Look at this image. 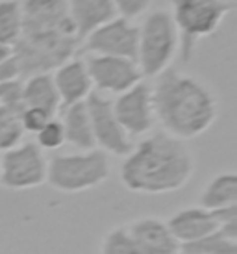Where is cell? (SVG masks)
Listing matches in <instances>:
<instances>
[{
    "mask_svg": "<svg viewBox=\"0 0 237 254\" xmlns=\"http://www.w3.org/2000/svg\"><path fill=\"white\" fill-rule=\"evenodd\" d=\"M196 169V158L187 141L160 132H150L133 143L122 158L118 178L128 191L141 195H167L183 190Z\"/></svg>",
    "mask_w": 237,
    "mask_h": 254,
    "instance_id": "cell-1",
    "label": "cell"
},
{
    "mask_svg": "<svg viewBox=\"0 0 237 254\" xmlns=\"http://www.w3.org/2000/svg\"><path fill=\"white\" fill-rule=\"evenodd\" d=\"M156 123L165 134L191 141L215 125L219 99L202 78L169 67L150 84Z\"/></svg>",
    "mask_w": 237,
    "mask_h": 254,
    "instance_id": "cell-2",
    "label": "cell"
},
{
    "mask_svg": "<svg viewBox=\"0 0 237 254\" xmlns=\"http://www.w3.org/2000/svg\"><path fill=\"white\" fill-rule=\"evenodd\" d=\"M171 15L180 36L178 56L183 64L193 60L196 45L211 37L234 11V0H169Z\"/></svg>",
    "mask_w": 237,
    "mask_h": 254,
    "instance_id": "cell-3",
    "label": "cell"
},
{
    "mask_svg": "<svg viewBox=\"0 0 237 254\" xmlns=\"http://www.w3.org/2000/svg\"><path fill=\"white\" fill-rule=\"evenodd\" d=\"M137 56L135 64L143 78L154 80L173 67L180 52V36L169 9H152L137 24Z\"/></svg>",
    "mask_w": 237,
    "mask_h": 254,
    "instance_id": "cell-4",
    "label": "cell"
},
{
    "mask_svg": "<svg viewBox=\"0 0 237 254\" xmlns=\"http://www.w3.org/2000/svg\"><path fill=\"white\" fill-rule=\"evenodd\" d=\"M110 175V156L98 148L54 154L47 163V184L59 193H84L95 190L102 186Z\"/></svg>",
    "mask_w": 237,
    "mask_h": 254,
    "instance_id": "cell-5",
    "label": "cell"
},
{
    "mask_svg": "<svg viewBox=\"0 0 237 254\" xmlns=\"http://www.w3.org/2000/svg\"><path fill=\"white\" fill-rule=\"evenodd\" d=\"M80 47L74 36L59 32H39L22 34L13 47V60L19 67V76L52 72L67 60L74 58Z\"/></svg>",
    "mask_w": 237,
    "mask_h": 254,
    "instance_id": "cell-6",
    "label": "cell"
},
{
    "mask_svg": "<svg viewBox=\"0 0 237 254\" xmlns=\"http://www.w3.org/2000/svg\"><path fill=\"white\" fill-rule=\"evenodd\" d=\"M49 158L34 141H21L0 152V188L11 191L35 190L47 184Z\"/></svg>",
    "mask_w": 237,
    "mask_h": 254,
    "instance_id": "cell-7",
    "label": "cell"
},
{
    "mask_svg": "<svg viewBox=\"0 0 237 254\" xmlns=\"http://www.w3.org/2000/svg\"><path fill=\"white\" fill-rule=\"evenodd\" d=\"M85 106H87V113H89L95 147L106 152L108 156L126 158L132 152L133 139L118 125L112 106V99L93 91L85 99Z\"/></svg>",
    "mask_w": 237,
    "mask_h": 254,
    "instance_id": "cell-8",
    "label": "cell"
},
{
    "mask_svg": "<svg viewBox=\"0 0 237 254\" xmlns=\"http://www.w3.org/2000/svg\"><path fill=\"white\" fill-rule=\"evenodd\" d=\"M137 24L133 21L115 17L100 28L91 32L84 41L80 43V52L95 54V56H115L133 60L137 56Z\"/></svg>",
    "mask_w": 237,
    "mask_h": 254,
    "instance_id": "cell-9",
    "label": "cell"
},
{
    "mask_svg": "<svg viewBox=\"0 0 237 254\" xmlns=\"http://www.w3.org/2000/svg\"><path fill=\"white\" fill-rule=\"evenodd\" d=\"M84 62L89 72L93 91L100 93L104 97H110V95L117 97L135 84H139L141 80H145L133 60L87 54L84 56Z\"/></svg>",
    "mask_w": 237,
    "mask_h": 254,
    "instance_id": "cell-10",
    "label": "cell"
},
{
    "mask_svg": "<svg viewBox=\"0 0 237 254\" xmlns=\"http://www.w3.org/2000/svg\"><path fill=\"white\" fill-rule=\"evenodd\" d=\"M112 106L118 125L132 139L145 137L152 132L156 117L152 106V89L147 80H141L128 91L113 97Z\"/></svg>",
    "mask_w": 237,
    "mask_h": 254,
    "instance_id": "cell-11",
    "label": "cell"
},
{
    "mask_svg": "<svg viewBox=\"0 0 237 254\" xmlns=\"http://www.w3.org/2000/svg\"><path fill=\"white\" fill-rule=\"evenodd\" d=\"M21 11L22 34L59 32L76 37L67 11V0H21Z\"/></svg>",
    "mask_w": 237,
    "mask_h": 254,
    "instance_id": "cell-12",
    "label": "cell"
},
{
    "mask_svg": "<svg viewBox=\"0 0 237 254\" xmlns=\"http://www.w3.org/2000/svg\"><path fill=\"white\" fill-rule=\"evenodd\" d=\"M50 74L56 85L61 108L85 102V99L93 93V85H91V78L84 58H70Z\"/></svg>",
    "mask_w": 237,
    "mask_h": 254,
    "instance_id": "cell-13",
    "label": "cell"
},
{
    "mask_svg": "<svg viewBox=\"0 0 237 254\" xmlns=\"http://www.w3.org/2000/svg\"><path fill=\"white\" fill-rule=\"evenodd\" d=\"M165 223L173 238L180 243V247L185 243L202 240L204 236L215 232L219 228L215 213L204 210L200 206H185L173 213Z\"/></svg>",
    "mask_w": 237,
    "mask_h": 254,
    "instance_id": "cell-14",
    "label": "cell"
},
{
    "mask_svg": "<svg viewBox=\"0 0 237 254\" xmlns=\"http://www.w3.org/2000/svg\"><path fill=\"white\" fill-rule=\"evenodd\" d=\"M126 230L133 240L152 254H180V243L173 238L167 223L154 215L137 217L126 223Z\"/></svg>",
    "mask_w": 237,
    "mask_h": 254,
    "instance_id": "cell-15",
    "label": "cell"
},
{
    "mask_svg": "<svg viewBox=\"0 0 237 254\" xmlns=\"http://www.w3.org/2000/svg\"><path fill=\"white\" fill-rule=\"evenodd\" d=\"M67 11L80 43L117 17L112 0H67Z\"/></svg>",
    "mask_w": 237,
    "mask_h": 254,
    "instance_id": "cell-16",
    "label": "cell"
},
{
    "mask_svg": "<svg viewBox=\"0 0 237 254\" xmlns=\"http://www.w3.org/2000/svg\"><path fill=\"white\" fill-rule=\"evenodd\" d=\"M59 121L65 132V143L76 150H91L95 147L93 132H91V121L85 102L70 104L59 110Z\"/></svg>",
    "mask_w": 237,
    "mask_h": 254,
    "instance_id": "cell-17",
    "label": "cell"
},
{
    "mask_svg": "<svg viewBox=\"0 0 237 254\" xmlns=\"http://www.w3.org/2000/svg\"><path fill=\"white\" fill-rule=\"evenodd\" d=\"M22 100L24 108H37L50 115H58L61 110V102L50 72L22 78Z\"/></svg>",
    "mask_w": 237,
    "mask_h": 254,
    "instance_id": "cell-18",
    "label": "cell"
},
{
    "mask_svg": "<svg viewBox=\"0 0 237 254\" xmlns=\"http://www.w3.org/2000/svg\"><path fill=\"white\" fill-rule=\"evenodd\" d=\"M198 206L209 212L237 206V175L224 171L211 178L198 195Z\"/></svg>",
    "mask_w": 237,
    "mask_h": 254,
    "instance_id": "cell-19",
    "label": "cell"
},
{
    "mask_svg": "<svg viewBox=\"0 0 237 254\" xmlns=\"http://www.w3.org/2000/svg\"><path fill=\"white\" fill-rule=\"evenodd\" d=\"M185 254H237V230L217 228L202 240L185 243L180 247Z\"/></svg>",
    "mask_w": 237,
    "mask_h": 254,
    "instance_id": "cell-20",
    "label": "cell"
},
{
    "mask_svg": "<svg viewBox=\"0 0 237 254\" xmlns=\"http://www.w3.org/2000/svg\"><path fill=\"white\" fill-rule=\"evenodd\" d=\"M22 36L21 0H0V43L13 49Z\"/></svg>",
    "mask_w": 237,
    "mask_h": 254,
    "instance_id": "cell-21",
    "label": "cell"
},
{
    "mask_svg": "<svg viewBox=\"0 0 237 254\" xmlns=\"http://www.w3.org/2000/svg\"><path fill=\"white\" fill-rule=\"evenodd\" d=\"M98 254H152L141 243L133 240L128 234L124 225L113 226L112 230L104 234V238L100 241Z\"/></svg>",
    "mask_w": 237,
    "mask_h": 254,
    "instance_id": "cell-22",
    "label": "cell"
},
{
    "mask_svg": "<svg viewBox=\"0 0 237 254\" xmlns=\"http://www.w3.org/2000/svg\"><path fill=\"white\" fill-rule=\"evenodd\" d=\"M19 113L21 112H13L9 108L0 106V152L13 148L22 141L24 130L21 127Z\"/></svg>",
    "mask_w": 237,
    "mask_h": 254,
    "instance_id": "cell-23",
    "label": "cell"
},
{
    "mask_svg": "<svg viewBox=\"0 0 237 254\" xmlns=\"http://www.w3.org/2000/svg\"><path fill=\"white\" fill-rule=\"evenodd\" d=\"M35 145L41 148L43 152H54L58 148L65 145V132H63V125L59 117H52V119L45 125V127L35 134Z\"/></svg>",
    "mask_w": 237,
    "mask_h": 254,
    "instance_id": "cell-24",
    "label": "cell"
},
{
    "mask_svg": "<svg viewBox=\"0 0 237 254\" xmlns=\"http://www.w3.org/2000/svg\"><path fill=\"white\" fill-rule=\"evenodd\" d=\"M0 106L9 108L13 112H22V78H13L0 84Z\"/></svg>",
    "mask_w": 237,
    "mask_h": 254,
    "instance_id": "cell-25",
    "label": "cell"
},
{
    "mask_svg": "<svg viewBox=\"0 0 237 254\" xmlns=\"http://www.w3.org/2000/svg\"><path fill=\"white\" fill-rule=\"evenodd\" d=\"M56 115H50V113L37 110V108H22V112L19 113V119H21V127L24 130V134H37L47 123Z\"/></svg>",
    "mask_w": 237,
    "mask_h": 254,
    "instance_id": "cell-26",
    "label": "cell"
},
{
    "mask_svg": "<svg viewBox=\"0 0 237 254\" xmlns=\"http://www.w3.org/2000/svg\"><path fill=\"white\" fill-rule=\"evenodd\" d=\"M112 2L117 11V17H122L128 21H135L137 17H143L152 6V0H112Z\"/></svg>",
    "mask_w": 237,
    "mask_h": 254,
    "instance_id": "cell-27",
    "label": "cell"
},
{
    "mask_svg": "<svg viewBox=\"0 0 237 254\" xmlns=\"http://www.w3.org/2000/svg\"><path fill=\"white\" fill-rule=\"evenodd\" d=\"M13 78H21V76H19V67L15 64V60L9 58V60L0 64V84L7 82V80H13Z\"/></svg>",
    "mask_w": 237,
    "mask_h": 254,
    "instance_id": "cell-28",
    "label": "cell"
},
{
    "mask_svg": "<svg viewBox=\"0 0 237 254\" xmlns=\"http://www.w3.org/2000/svg\"><path fill=\"white\" fill-rule=\"evenodd\" d=\"M9 58H13V49L4 45V43H0V64L9 60Z\"/></svg>",
    "mask_w": 237,
    "mask_h": 254,
    "instance_id": "cell-29",
    "label": "cell"
},
{
    "mask_svg": "<svg viewBox=\"0 0 237 254\" xmlns=\"http://www.w3.org/2000/svg\"><path fill=\"white\" fill-rule=\"evenodd\" d=\"M180 254H185V253H180Z\"/></svg>",
    "mask_w": 237,
    "mask_h": 254,
    "instance_id": "cell-30",
    "label": "cell"
}]
</instances>
